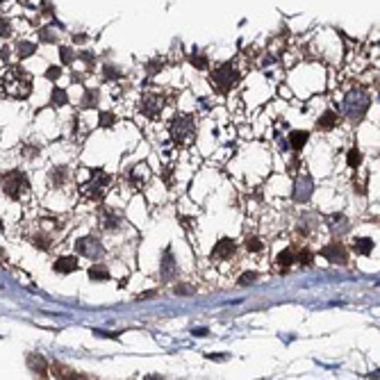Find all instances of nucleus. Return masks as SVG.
Returning <instances> with one entry per match:
<instances>
[{"label": "nucleus", "instance_id": "1a4fd4ad", "mask_svg": "<svg viewBox=\"0 0 380 380\" xmlns=\"http://www.w3.org/2000/svg\"><path fill=\"white\" fill-rule=\"evenodd\" d=\"M234 242L232 239H219L216 246L212 248V260H228V257L234 255Z\"/></svg>", "mask_w": 380, "mask_h": 380}, {"label": "nucleus", "instance_id": "6ab92c4d", "mask_svg": "<svg viewBox=\"0 0 380 380\" xmlns=\"http://www.w3.org/2000/svg\"><path fill=\"white\" fill-rule=\"evenodd\" d=\"M16 53H19L21 60H25V57H30V55H34V53H37V43L21 41V43H19V48H16Z\"/></svg>", "mask_w": 380, "mask_h": 380}, {"label": "nucleus", "instance_id": "7c9ffc66", "mask_svg": "<svg viewBox=\"0 0 380 380\" xmlns=\"http://www.w3.org/2000/svg\"><path fill=\"white\" fill-rule=\"evenodd\" d=\"M192 64L196 66V69H207V57L205 55H192Z\"/></svg>", "mask_w": 380, "mask_h": 380}, {"label": "nucleus", "instance_id": "423d86ee", "mask_svg": "<svg viewBox=\"0 0 380 380\" xmlns=\"http://www.w3.org/2000/svg\"><path fill=\"white\" fill-rule=\"evenodd\" d=\"M110 180L112 178L107 173L96 171V175H93V178L82 187V194H87L89 198H101L103 196V187H105V184H110Z\"/></svg>", "mask_w": 380, "mask_h": 380}, {"label": "nucleus", "instance_id": "9d476101", "mask_svg": "<svg viewBox=\"0 0 380 380\" xmlns=\"http://www.w3.org/2000/svg\"><path fill=\"white\" fill-rule=\"evenodd\" d=\"M294 194H296V203H305L307 198H310L312 194V178L310 175H301V178L296 180V189H294Z\"/></svg>", "mask_w": 380, "mask_h": 380}, {"label": "nucleus", "instance_id": "ea45409f", "mask_svg": "<svg viewBox=\"0 0 380 380\" xmlns=\"http://www.w3.org/2000/svg\"><path fill=\"white\" fill-rule=\"evenodd\" d=\"M148 71H151V73H155V71H162V62L157 60V62H151V64H148Z\"/></svg>", "mask_w": 380, "mask_h": 380}, {"label": "nucleus", "instance_id": "a878e982", "mask_svg": "<svg viewBox=\"0 0 380 380\" xmlns=\"http://www.w3.org/2000/svg\"><path fill=\"white\" fill-rule=\"evenodd\" d=\"M96 105V91H91V89H87L82 96V107H87V110H91V107Z\"/></svg>", "mask_w": 380, "mask_h": 380}, {"label": "nucleus", "instance_id": "f257e3e1", "mask_svg": "<svg viewBox=\"0 0 380 380\" xmlns=\"http://www.w3.org/2000/svg\"><path fill=\"white\" fill-rule=\"evenodd\" d=\"M0 91L10 93L12 98H25L32 91V75L23 66H10L0 80Z\"/></svg>", "mask_w": 380, "mask_h": 380}, {"label": "nucleus", "instance_id": "20e7f679", "mask_svg": "<svg viewBox=\"0 0 380 380\" xmlns=\"http://www.w3.org/2000/svg\"><path fill=\"white\" fill-rule=\"evenodd\" d=\"M171 132H173V139L178 144L192 141L194 134H196V119L194 116H178L171 123Z\"/></svg>", "mask_w": 380, "mask_h": 380}, {"label": "nucleus", "instance_id": "a211bd4d", "mask_svg": "<svg viewBox=\"0 0 380 380\" xmlns=\"http://www.w3.org/2000/svg\"><path fill=\"white\" fill-rule=\"evenodd\" d=\"M89 278H91V280H107V278H110V269L103 266V264H96V266L89 269Z\"/></svg>", "mask_w": 380, "mask_h": 380}, {"label": "nucleus", "instance_id": "5701e85b", "mask_svg": "<svg viewBox=\"0 0 380 380\" xmlns=\"http://www.w3.org/2000/svg\"><path fill=\"white\" fill-rule=\"evenodd\" d=\"M257 280V273L255 271H248V273H244V275H239V280H237V284L239 287H248V284H253Z\"/></svg>", "mask_w": 380, "mask_h": 380}, {"label": "nucleus", "instance_id": "c85d7f7f", "mask_svg": "<svg viewBox=\"0 0 380 380\" xmlns=\"http://www.w3.org/2000/svg\"><path fill=\"white\" fill-rule=\"evenodd\" d=\"M296 260L301 262L303 266H310V264H312V253H310V251H305V248H303L301 253H296Z\"/></svg>", "mask_w": 380, "mask_h": 380}, {"label": "nucleus", "instance_id": "4c0bfd02", "mask_svg": "<svg viewBox=\"0 0 380 380\" xmlns=\"http://www.w3.org/2000/svg\"><path fill=\"white\" fill-rule=\"evenodd\" d=\"M37 153H39V151H37V148H34V146H32V148H30V146H25V148H23V155L28 157V160H32V157L37 155Z\"/></svg>", "mask_w": 380, "mask_h": 380}, {"label": "nucleus", "instance_id": "39448f33", "mask_svg": "<svg viewBox=\"0 0 380 380\" xmlns=\"http://www.w3.org/2000/svg\"><path fill=\"white\" fill-rule=\"evenodd\" d=\"M75 251L80 253V255H84V257H89V260H98V257L103 255V244L98 242L96 237H82V239H78L75 242Z\"/></svg>", "mask_w": 380, "mask_h": 380}, {"label": "nucleus", "instance_id": "b1692460", "mask_svg": "<svg viewBox=\"0 0 380 380\" xmlns=\"http://www.w3.org/2000/svg\"><path fill=\"white\" fill-rule=\"evenodd\" d=\"M66 178H69V171H66L64 166H60V169L53 171V178L51 180H53V184H62Z\"/></svg>", "mask_w": 380, "mask_h": 380}, {"label": "nucleus", "instance_id": "79ce46f5", "mask_svg": "<svg viewBox=\"0 0 380 380\" xmlns=\"http://www.w3.org/2000/svg\"><path fill=\"white\" fill-rule=\"evenodd\" d=\"M75 41L82 43V41H87V37H84V34H75Z\"/></svg>", "mask_w": 380, "mask_h": 380}, {"label": "nucleus", "instance_id": "c756f323", "mask_svg": "<svg viewBox=\"0 0 380 380\" xmlns=\"http://www.w3.org/2000/svg\"><path fill=\"white\" fill-rule=\"evenodd\" d=\"M246 248H248V251H253V253H260L262 251V242L257 237H248L246 239Z\"/></svg>", "mask_w": 380, "mask_h": 380}, {"label": "nucleus", "instance_id": "393cba45", "mask_svg": "<svg viewBox=\"0 0 380 380\" xmlns=\"http://www.w3.org/2000/svg\"><path fill=\"white\" fill-rule=\"evenodd\" d=\"M362 164V153L357 151V148H353L351 153H348V166H353V169H357V166Z\"/></svg>", "mask_w": 380, "mask_h": 380}, {"label": "nucleus", "instance_id": "7ed1b4c3", "mask_svg": "<svg viewBox=\"0 0 380 380\" xmlns=\"http://www.w3.org/2000/svg\"><path fill=\"white\" fill-rule=\"evenodd\" d=\"M0 187L5 189V194L10 198H21V194L28 192L30 189V182L21 171H10V173H3L0 175Z\"/></svg>", "mask_w": 380, "mask_h": 380}, {"label": "nucleus", "instance_id": "2f4dec72", "mask_svg": "<svg viewBox=\"0 0 380 380\" xmlns=\"http://www.w3.org/2000/svg\"><path fill=\"white\" fill-rule=\"evenodd\" d=\"M101 125H105V128L114 125V114L112 112H101Z\"/></svg>", "mask_w": 380, "mask_h": 380}, {"label": "nucleus", "instance_id": "2eb2a0df", "mask_svg": "<svg viewBox=\"0 0 380 380\" xmlns=\"http://www.w3.org/2000/svg\"><path fill=\"white\" fill-rule=\"evenodd\" d=\"M51 103H53L55 107L66 105V103H69V93H66V89H62V87H55V89H53V93H51Z\"/></svg>", "mask_w": 380, "mask_h": 380}, {"label": "nucleus", "instance_id": "58836bf2", "mask_svg": "<svg viewBox=\"0 0 380 380\" xmlns=\"http://www.w3.org/2000/svg\"><path fill=\"white\" fill-rule=\"evenodd\" d=\"M153 296H157V292H155V289H151V292H144V294H139V296H137V301H146V298H153Z\"/></svg>", "mask_w": 380, "mask_h": 380}, {"label": "nucleus", "instance_id": "4468645a", "mask_svg": "<svg viewBox=\"0 0 380 380\" xmlns=\"http://www.w3.org/2000/svg\"><path fill=\"white\" fill-rule=\"evenodd\" d=\"M307 139H310V134H307L305 130H294V132L289 134V146H292L294 151H301L307 144Z\"/></svg>", "mask_w": 380, "mask_h": 380}, {"label": "nucleus", "instance_id": "bb28decb", "mask_svg": "<svg viewBox=\"0 0 380 380\" xmlns=\"http://www.w3.org/2000/svg\"><path fill=\"white\" fill-rule=\"evenodd\" d=\"M60 57H62V62H64V64L66 66H71V64H73V60H75V53L73 51H71V48H60Z\"/></svg>", "mask_w": 380, "mask_h": 380}, {"label": "nucleus", "instance_id": "a19ab883", "mask_svg": "<svg viewBox=\"0 0 380 380\" xmlns=\"http://www.w3.org/2000/svg\"><path fill=\"white\" fill-rule=\"evenodd\" d=\"M80 57H82V60L87 62L89 66H91V62H93V55H91V53H80Z\"/></svg>", "mask_w": 380, "mask_h": 380}, {"label": "nucleus", "instance_id": "0eeeda50", "mask_svg": "<svg viewBox=\"0 0 380 380\" xmlns=\"http://www.w3.org/2000/svg\"><path fill=\"white\" fill-rule=\"evenodd\" d=\"M321 255L328 262H332V264H346L348 262V253L342 244H330V246L321 248Z\"/></svg>", "mask_w": 380, "mask_h": 380}, {"label": "nucleus", "instance_id": "f704fd0d", "mask_svg": "<svg viewBox=\"0 0 380 380\" xmlns=\"http://www.w3.org/2000/svg\"><path fill=\"white\" fill-rule=\"evenodd\" d=\"M12 34V25L5 19H0V37H10Z\"/></svg>", "mask_w": 380, "mask_h": 380}, {"label": "nucleus", "instance_id": "72a5a7b5", "mask_svg": "<svg viewBox=\"0 0 380 380\" xmlns=\"http://www.w3.org/2000/svg\"><path fill=\"white\" fill-rule=\"evenodd\" d=\"M39 34H41V41H48V43L55 41V34L51 32V28H41V30H39Z\"/></svg>", "mask_w": 380, "mask_h": 380}, {"label": "nucleus", "instance_id": "473e14b6", "mask_svg": "<svg viewBox=\"0 0 380 380\" xmlns=\"http://www.w3.org/2000/svg\"><path fill=\"white\" fill-rule=\"evenodd\" d=\"M173 292L178 294V296H189V294H194V289H192V287H187V284H175Z\"/></svg>", "mask_w": 380, "mask_h": 380}, {"label": "nucleus", "instance_id": "f3484780", "mask_svg": "<svg viewBox=\"0 0 380 380\" xmlns=\"http://www.w3.org/2000/svg\"><path fill=\"white\" fill-rule=\"evenodd\" d=\"M316 125H319V130H332L335 125H337V114H335V112H325Z\"/></svg>", "mask_w": 380, "mask_h": 380}, {"label": "nucleus", "instance_id": "f8f14e48", "mask_svg": "<svg viewBox=\"0 0 380 380\" xmlns=\"http://www.w3.org/2000/svg\"><path fill=\"white\" fill-rule=\"evenodd\" d=\"M178 271V266H175V260H173V253L171 251H164V255H162V278L169 280L171 275Z\"/></svg>", "mask_w": 380, "mask_h": 380}, {"label": "nucleus", "instance_id": "aec40b11", "mask_svg": "<svg viewBox=\"0 0 380 380\" xmlns=\"http://www.w3.org/2000/svg\"><path fill=\"white\" fill-rule=\"evenodd\" d=\"M353 248H355V253H360V255H369L371 248H373V242L371 239H355V244H353Z\"/></svg>", "mask_w": 380, "mask_h": 380}, {"label": "nucleus", "instance_id": "c9c22d12", "mask_svg": "<svg viewBox=\"0 0 380 380\" xmlns=\"http://www.w3.org/2000/svg\"><path fill=\"white\" fill-rule=\"evenodd\" d=\"M62 75V69L60 66H51V69L46 71V78H51V80H57Z\"/></svg>", "mask_w": 380, "mask_h": 380}, {"label": "nucleus", "instance_id": "4be33fe9", "mask_svg": "<svg viewBox=\"0 0 380 380\" xmlns=\"http://www.w3.org/2000/svg\"><path fill=\"white\" fill-rule=\"evenodd\" d=\"M32 244L39 248V251H51V237H46V234H37V237H32Z\"/></svg>", "mask_w": 380, "mask_h": 380}, {"label": "nucleus", "instance_id": "6e6552de", "mask_svg": "<svg viewBox=\"0 0 380 380\" xmlns=\"http://www.w3.org/2000/svg\"><path fill=\"white\" fill-rule=\"evenodd\" d=\"M162 110V96H155V93H151V96H144L141 105H139V112L146 116H151V119H155L157 114H160Z\"/></svg>", "mask_w": 380, "mask_h": 380}, {"label": "nucleus", "instance_id": "dca6fc26", "mask_svg": "<svg viewBox=\"0 0 380 380\" xmlns=\"http://www.w3.org/2000/svg\"><path fill=\"white\" fill-rule=\"evenodd\" d=\"M294 260H296V253H294L292 248H287V251H282V253L278 255V266H280L282 271H287L289 266H292Z\"/></svg>", "mask_w": 380, "mask_h": 380}, {"label": "nucleus", "instance_id": "9b49d317", "mask_svg": "<svg viewBox=\"0 0 380 380\" xmlns=\"http://www.w3.org/2000/svg\"><path fill=\"white\" fill-rule=\"evenodd\" d=\"M28 366L39 375V378H48V362L41 355H28Z\"/></svg>", "mask_w": 380, "mask_h": 380}, {"label": "nucleus", "instance_id": "e433bc0d", "mask_svg": "<svg viewBox=\"0 0 380 380\" xmlns=\"http://www.w3.org/2000/svg\"><path fill=\"white\" fill-rule=\"evenodd\" d=\"M105 78L112 80V78H121V73L116 69H112V66H105Z\"/></svg>", "mask_w": 380, "mask_h": 380}, {"label": "nucleus", "instance_id": "412c9836", "mask_svg": "<svg viewBox=\"0 0 380 380\" xmlns=\"http://www.w3.org/2000/svg\"><path fill=\"white\" fill-rule=\"evenodd\" d=\"M55 373H57V378H69V380H73V378H87L84 373H75V371H71V369H64L62 364H55Z\"/></svg>", "mask_w": 380, "mask_h": 380}, {"label": "nucleus", "instance_id": "f03ea898", "mask_svg": "<svg viewBox=\"0 0 380 380\" xmlns=\"http://www.w3.org/2000/svg\"><path fill=\"white\" fill-rule=\"evenodd\" d=\"M210 82L214 84V89L219 93L230 91V89L239 82V73H237V69H234V64H221L219 69H214Z\"/></svg>", "mask_w": 380, "mask_h": 380}, {"label": "nucleus", "instance_id": "cd10ccee", "mask_svg": "<svg viewBox=\"0 0 380 380\" xmlns=\"http://www.w3.org/2000/svg\"><path fill=\"white\" fill-rule=\"evenodd\" d=\"M119 223H121L119 216H114L112 212H105V225H107V228H110V230H116V228H119Z\"/></svg>", "mask_w": 380, "mask_h": 380}, {"label": "nucleus", "instance_id": "ddd939ff", "mask_svg": "<svg viewBox=\"0 0 380 380\" xmlns=\"http://www.w3.org/2000/svg\"><path fill=\"white\" fill-rule=\"evenodd\" d=\"M78 269V260L75 257H60L55 262V271L57 273H73Z\"/></svg>", "mask_w": 380, "mask_h": 380}]
</instances>
